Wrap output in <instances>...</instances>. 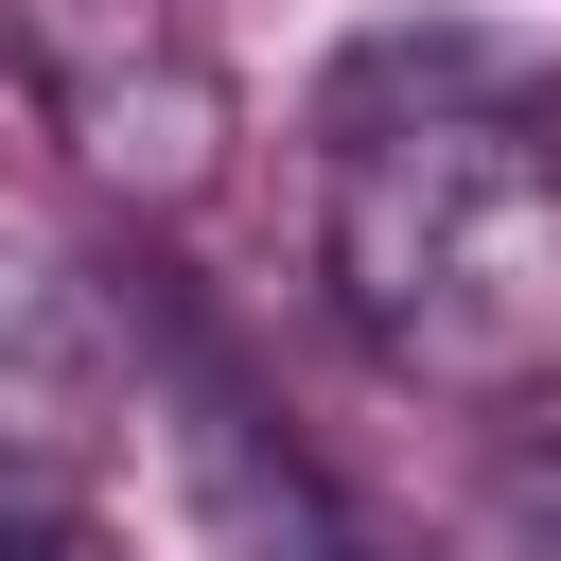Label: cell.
<instances>
[{
    "instance_id": "1",
    "label": "cell",
    "mask_w": 561,
    "mask_h": 561,
    "mask_svg": "<svg viewBox=\"0 0 561 561\" xmlns=\"http://www.w3.org/2000/svg\"><path fill=\"white\" fill-rule=\"evenodd\" d=\"M316 263L333 316L386 386L421 403H543L561 386V123L491 88L473 53H386L333 88V175H316Z\"/></svg>"
},
{
    "instance_id": "2",
    "label": "cell",
    "mask_w": 561,
    "mask_h": 561,
    "mask_svg": "<svg viewBox=\"0 0 561 561\" xmlns=\"http://www.w3.org/2000/svg\"><path fill=\"white\" fill-rule=\"evenodd\" d=\"M18 88L123 210H193L228 175V70L175 0H18Z\"/></svg>"
},
{
    "instance_id": "3",
    "label": "cell",
    "mask_w": 561,
    "mask_h": 561,
    "mask_svg": "<svg viewBox=\"0 0 561 561\" xmlns=\"http://www.w3.org/2000/svg\"><path fill=\"white\" fill-rule=\"evenodd\" d=\"M140 351H158V403H175V473H193V508H210V543L228 561H386L368 543V508L263 421V386L175 316V298H140Z\"/></svg>"
},
{
    "instance_id": "4",
    "label": "cell",
    "mask_w": 561,
    "mask_h": 561,
    "mask_svg": "<svg viewBox=\"0 0 561 561\" xmlns=\"http://www.w3.org/2000/svg\"><path fill=\"white\" fill-rule=\"evenodd\" d=\"M18 543H53V456H35V438H0V561H18Z\"/></svg>"
},
{
    "instance_id": "5",
    "label": "cell",
    "mask_w": 561,
    "mask_h": 561,
    "mask_svg": "<svg viewBox=\"0 0 561 561\" xmlns=\"http://www.w3.org/2000/svg\"><path fill=\"white\" fill-rule=\"evenodd\" d=\"M18 561H88V543H70V526H53V543H18Z\"/></svg>"
}]
</instances>
